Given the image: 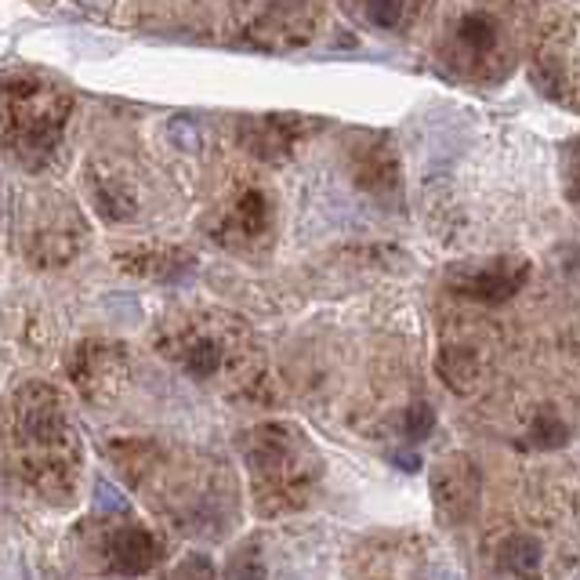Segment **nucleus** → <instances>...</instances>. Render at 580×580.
<instances>
[{"label":"nucleus","instance_id":"nucleus-1","mask_svg":"<svg viewBox=\"0 0 580 580\" xmlns=\"http://www.w3.org/2000/svg\"><path fill=\"white\" fill-rule=\"evenodd\" d=\"M69 99L44 88V80L29 73L0 77V131L15 142L29 164H40L55 153Z\"/></svg>","mask_w":580,"mask_h":580},{"label":"nucleus","instance_id":"nucleus-4","mask_svg":"<svg viewBox=\"0 0 580 580\" xmlns=\"http://www.w3.org/2000/svg\"><path fill=\"white\" fill-rule=\"evenodd\" d=\"M156 558H160V544H156L153 533L139 530V526H128V530H116L109 537V563L120 573H145Z\"/></svg>","mask_w":580,"mask_h":580},{"label":"nucleus","instance_id":"nucleus-9","mask_svg":"<svg viewBox=\"0 0 580 580\" xmlns=\"http://www.w3.org/2000/svg\"><path fill=\"white\" fill-rule=\"evenodd\" d=\"M182 363H185L193 374H215L218 366H221V345H218V337H210V334L189 337V345L182 348Z\"/></svg>","mask_w":580,"mask_h":580},{"label":"nucleus","instance_id":"nucleus-17","mask_svg":"<svg viewBox=\"0 0 580 580\" xmlns=\"http://www.w3.org/2000/svg\"><path fill=\"white\" fill-rule=\"evenodd\" d=\"M421 580H457V573H453V569H447V566H428Z\"/></svg>","mask_w":580,"mask_h":580},{"label":"nucleus","instance_id":"nucleus-12","mask_svg":"<svg viewBox=\"0 0 580 580\" xmlns=\"http://www.w3.org/2000/svg\"><path fill=\"white\" fill-rule=\"evenodd\" d=\"M403 421H407V425H403V436H407L410 442L428 439V436H431V425H436V417H431L428 407H410Z\"/></svg>","mask_w":580,"mask_h":580},{"label":"nucleus","instance_id":"nucleus-11","mask_svg":"<svg viewBox=\"0 0 580 580\" xmlns=\"http://www.w3.org/2000/svg\"><path fill=\"white\" fill-rule=\"evenodd\" d=\"M461 40L472 51H487V48L498 44V29H493V23L487 15H468L461 23Z\"/></svg>","mask_w":580,"mask_h":580},{"label":"nucleus","instance_id":"nucleus-13","mask_svg":"<svg viewBox=\"0 0 580 580\" xmlns=\"http://www.w3.org/2000/svg\"><path fill=\"white\" fill-rule=\"evenodd\" d=\"M229 580H266V573H261V563H258V547H255V544H250L247 552L232 555Z\"/></svg>","mask_w":580,"mask_h":580},{"label":"nucleus","instance_id":"nucleus-8","mask_svg":"<svg viewBox=\"0 0 580 580\" xmlns=\"http://www.w3.org/2000/svg\"><path fill=\"white\" fill-rule=\"evenodd\" d=\"M439 374L447 377L450 388L468 392V385L476 382V356H472L468 348H447V352L439 356Z\"/></svg>","mask_w":580,"mask_h":580},{"label":"nucleus","instance_id":"nucleus-2","mask_svg":"<svg viewBox=\"0 0 580 580\" xmlns=\"http://www.w3.org/2000/svg\"><path fill=\"white\" fill-rule=\"evenodd\" d=\"M530 276V266L526 261H487V266H457L450 269V287L461 294V298H472V301H487V305H498V301H508L519 294V287Z\"/></svg>","mask_w":580,"mask_h":580},{"label":"nucleus","instance_id":"nucleus-16","mask_svg":"<svg viewBox=\"0 0 580 580\" xmlns=\"http://www.w3.org/2000/svg\"><path fill=\"white\" fill-rule=\"evenodd\" d=\"M388 461H392L396 464V468H403V472H414L417 468V464H421V457H417V453L414 450H392V453H388Z\"/></svg>","mask_w":580,"mask_h":580},{"label":"nucleus","instance_id":"nucleus-6","mask_svg":"<svg viewBox=\"0 0 580 580\" xmlns=\"http://www.w3.org/2000/svg\"><path fill=\"white\" fill-rule=\"evenodd\" d=\"M94 207L102 210V218L120 221L134 215V196L128 193V185H120L116 178H99V182H94Z\"/></svg>","mask_w":580,"mask_h":580},{"label":"nucleus","instance_id":"nucleus-10","mask_svg":"<svg viewBox=\"0 0 580 580\" xmlns=\"http://www.w3.org/2000/svg\"><path fill=\"white\" fill-rule=\"evenodd\" d=\"M566 439H569V428L563 425V417H558V414L544 410V414L533 417V425H530V447L552 450V447H563Z\"/></svg>","mask_w":580,"mask_h":580},{"label":"nucleus","instance_id":"nucleus-14","mask_svg":"<svg viewBox=\"0 0 580 580\" xmlns=\"http://www.w3.org/2000/svg\"><path fill=\"white\" fill-rule=\"evenodd\" d=\"M371 18L382 29H392L403 23V0H371Z\"/></svg>","mask_w":580,"mask_h":580},{"label":"nucleus","instance_id":"nucleus-5","mask_svg":"<svg viewBox=\"0 0 580 580\" xmlns=\"http://www.w3.org/2000/svg\"><path fill=\"white\" fill-rule=\"evenodd\" d=\"M501 563L512 569V573H519L523 580L530 577L537 580V569H541V544L533 541V537H508L501 547Z\"/></svg>","mask_w":580,"mask_h":580},{"label":"nucleus","instance_id":"nucleus-15","mask_svg":"<svg viewBox=\"0 0 580 580\" xmlns=\"http://www.w3.org/2000/svg\"><path fill=\"white\" fill-rule=\"evenodd\" d=\"M94 504H99L102 512H120L128 501H124V493H120V490H113L105 479H94Z\"/></svg>","mask_w":580,"mask_h":580},{"label":"nucleus","instance_id":"nucleus-7","mask_svg":"<svg viewBox=\"0 0 580 580\" xmlns=\"http://www.w3.org/2000/svg\"><path fill=\"white\" fill-rule=\"evenodd\" d=\"M266 218H269L266 196L244 193V199L232 210V232H240V236H261V232H266Z\"/></svg>","mask_w":580,"mask_h":580},{"label":"nucleus","instance_id":"nucleus-3","mask_svg":"<svg viewBox=\"0 0 580 580\" xmlns=\"http://www.w3.org/2000/svg\"><path fill=\"white\" fill-rule=\"evenodd\" d=\"M431 498L447 523H464L479 504V476L468 461L453 457L431 476Z\"/></svg>","mask_w":580,"mask_h":580}]
</instances>
